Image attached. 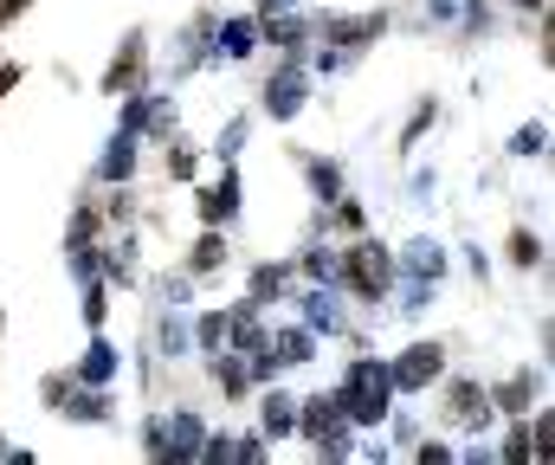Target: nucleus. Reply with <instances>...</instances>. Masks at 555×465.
<instances>
[{"label":"nucleus","instance_id":"f257e3e1","mask_svg":"<svg viewBox=\"0 0 555 465\" xmlns=\"http://www.w3.org/2000/svg\"><path fill=\"white\" fill-rule=\"evenodd\" d=\"M330 401L343 408L349 427H382V421H395V382H388V362H382V356H356V362L343 369V382H336Z\"/></svg>","mask_w":555,"mask_h":465},{"label":"nucleus","instance_id":"f03ea898","mask_svg":"<svg viewBox=\"0 0 555 465\" xmlns=\"http://www.w3.org/2000/svg\"><path fill=\"white\" fill-rule=\"evenodd\" d=\"M336 285H343L349 298H362V305H382L388 285H395V246L356 240V246L343 253V266H336Z\"/></svg>","mask_w":555,"mask_h":465},{"label":"nucleus","instance_id":"7ed1b4c3","mask_svg":"<svg viewBox=\"0 0 555 465\" xmlns=\"http://www.w3.org/2000/svg\"><path fill=\"white\" fill-rule=\"evenodd\" d=\"M297 434H304L323 460H349V453H356V434H349V421H343V408H336L330 395L297 401Z\"/></svg>","mask_w":555,"mask_h":465},{"label":"nucleus","instance_id":"20e7f679","mask_svg":"<svg viewBox=\"0 0 555 465\" xmlns=\"http://www.w3.org/2000/svg\"><path fill=\"white\" fill-rule=\"evenodd\" d=\"M201 440H207V427H201V414H194V408H175V414L149 421V434H142L149 460H162V465L201 460Z\"/></svg>","mask_w":555,"mask_h":465},{"label":"nucleus","instance_id":"39448f33","mask_svg":"<svg viewBox=\"0 0 555 465\" xmlns=\"http://www.w3.org/2000/svg\"><path fill=\"white\" fill-rule=\"evenodd\" d=\"M439 375H446V343H439V336H420V343H408V349L388 362L395 395H426Z\"/></svg>","mask_w":555,"mask_h":465},{"label":"nucleus","instance_id":"423d86ee","mask_svg":"<svg viewBox=\"0 0 555 465\" xmlns=\"http://www.w3.org/2000/svg\"><path fill=\"white\" fill-rule=\"evenodd\" d=\"M304 104H310V65L291 52V59H278L272 78H266V117L291 124V117H304Z\"/></svg>","mask_w":555,"mask_h":465},{"label":"nucleus","instance_id":"0eeeda50","mask_svg":"<svg viewBox=\"0 0 555 465\" xmlns=\"http://www.w3.org/2000/svg\"><path fill=\"white\" fill-rule=\"evenodd\" d=\"M446 382V375H439ZM439 421L446 427H465V434H485L498 414H491V395H485V382H472V375H459V382H446V395H439Z\"/></svg>","mask_w":555,"mask_h":465},{"label":"nucleus","instance_id":"6e6552de","mask_svg":"<svg viewBox=\"0 0 555 465\" xmlns=\"http://www.w3.org/2000/svg\"><path fill=\"white\" fill-rule=\"evenodd\" d=\"M142 78H149V33H124V46H117V59L104 65V78H98V91L104 98H124V91H142Z\"/></svg>","mask_w":555,"mask_h":465},{"label":"nucleus","instance_id":"1a4fd4ad","mask_svg":"<svg viewBox=\"0 0 555 465\" xmlns=\"http://www.w3.org/2000/svg\"><path fill=\"white\" fill-rule=\"evenodd\" d=\"M388 33V13H323L317 20V39L336 46V52H362Z\"/></svg>","mask_w":555,"mask_h":465},{"label":"nucleus","instance_id":"9d476101","mask_svg":"<svg viewBox=\"0 0 555 465\" xmlns=\"http://www.w3.org/2000/svg\"><path fill=\"white\" fill-rule=\"evenodd\" d=\"M543 388H550V375H543V369H517V375H504V382H498V388H485V395H491V414L524 421L530 408H543Z\"/></svg>","mask_w":555,"mask_h":465},{"label":"nucleus","instance_id":"9b49d317","mask_svg":"<svg viewBox=\"0 0 555 465\" xmlns=\"http://www.w3.org/2000/svg\"><path fill=\"white\" fill-rule=\"evenodd\" d=\"M240 201H246L240 168H233V162H220V181L194 194V214H201V227H227V220H240Z\"/></svg>","mask_w":555,"mask_h":465},{"label":"nucleus","instance_id":"f8f14e48","mask_svg":"<svg viewBox=\"0 0 555 465\" xmlns=\"http://www.w3.org/2000/svg\"><path fill=\"white\" fill-rule=\"evenodd\" d=\"M253 52H259V20H253V13H227V20H214V59L240 65V59H253Z\"/></svg>","mask_w":555,"mask_h":465},{"label":"nucleus","instance_id":"ddd939ff","mask_svg":"<svg viewBox=\"0 0 555 465\" xmlns=\"http://www.w3.org/2000/svg\"><path fill=\"white\" fill-rule=\"evenodd\" d=\"M72 375H78V382H85V388H111V382H117V375H124V349H117V343H111V336H91V343H85V356H78V369H72Z\"/></svg>","mask_w":555,"mask_h":465},{"label":"nucleus","instance_id":"4468645a","mask_svg":"<svg viewBox=\"0 0 555 465\" xmlns=\"http://www.w3.org/2000/svg\"><path fill=\"white\" fill-rule=\"evenodd\" d=\"M297 310H304V330H310V336H343V330H349L343 298H336L330 285H310V292L297 298Z\"/></svg>","mask_w":555,"mask_h":465},{"label":"nucleus","instance_id":"2eb2a0df","mask_svg":"<svg viewBox=\"0 0 555 465\" xmlns=\"http://www.w3.org/2000/svg\"><path fill=\"white\" fill-rule=\"evenodd\" d=\"M253 20H259V13H253ZM259 39H272L278 52H304V46L317 39V20H304L297 7H291V13H266V20H259Z\"/></svg>","mask_w":555,"mask_h":465},{"label":"nucleus","instance_id":"dca6fc26","mask_svg":"<svg viewBox=\"0 0 555 465\" xmlns=\"http://www.w3.org/2000/svg\"><path fill=\"white\" fill-rule=\"evenodd\" d=\"M266 356H272L278 369H310V362H317V336H310L304 323H284V330L266 336Z\"/></svg>","mask_w":555,"mask_h":465},{"label":"nucleus","instance_id":"f3484780","mask_svg":"<svg viewBox=\"0 0 555 465\" xmlns=\"http://www.w3.org/2000/svg\"><path fill=\"white\" fill-rule=\"evenodd\" d=\"M395 272H408V279H446V246L433 240V233H420V240H408L401 253H395Z\"/></svg>","mask_w":555,"mask_h":465},{"label":"nucleus","instance_id":"a211bd4d","mask_svg":"<svg viewBox=\"0 0 555 465\" xmlns=\"http://www.w3.org/2000/svg\"><path fill=\"white\" fill-rule=\"evenodd\" d=\"M207 375H214V388H220L227 401H246V395H253V369H246L240 349H214V356H207Z\"/></svg>","mask_w":555,"mask_h":465},{"label":"nucleus","instance_id":"6ab92c4d","mask_svg":"<svg viewBox=\"0 0 555 465\" xmlns=\"http://www.w3.org/2000/svg\"><path fill=\"white\" fill-rule=\"evenodd\" d=\"M137 150H142L137 130H117V137L104 143V155H98V181H111V188H117V181H130V175H137V162H142Z\"/></svg>","mask_w":555,"mask_h":465},{"label":"nucleus","instance_id":"aec40b11","mask_svg":"<svg viewBox=\"0 0 555 465\" xmlns=\"http://www.w3.org/2000/svg\"><path fill=\"white\" fill-rule=\"evenodd\" d=\"M59 421H78V427H104L111 421V388H72L65 395V408H59Z\"/></svg>","mask_w":555,"mask_h":465},{"label":"nucleus","instance_id":"412c9836","mask_svg":"<svg viewBox=\"0 0 555 465\" xmlns=\"http://www.w3.org/2000/svg\"><path fill=\"white\" fill-rule=\"evenodd\" d=\"M227 259H233V253H227V233L207 227V233L188 246V279H214V272H227Z\"/></svg>","mask_w":555,"mask_h":465},{"label":"nucleus","instance_id":"4be33fe9","mask_svg":"<svg viewBox=\"0 0 555 465\" xmlns=\"http://www.w3.org/2000/svg\"><path fill=\"white\" fill-rule=\"evenodd\" d=\"M155 349H162V362H181L188 349H194V336H188V310H168L155 317Z\"/></svg>","mask_w":555,"mask_h":465},{"label":"nucleus","instance_id":"5701e85b","mask_svg":"<svg viewBox=\"0 0 555 465\" xmlns=\"http://www.w3.org/2000/svg\"><path fill=\"white\" fill-rule=\"evenodd\" d=\"M259 434H266V440H291V434H297V401H291V395H266V401H259Z\"/></svg>","mask_w":555,"mask_h":465},{"label":"nucleus","instance_id":"b1692460","mask_svg":"<svg viewBox=\"0 0 555 465\" xmlns=\"http://www.w3.org/2000/svg\"><path fill=\"white\" fill-rule=\"evenodd\" d=\"M98 233H104V214H98V201H78V207H72V227H65V253H85V246H98Z\"/></svg>","mask_w":555,"mask_h":465},{"label":"nucleus","instance_id":"393cba45","mask_svg":"<svg viewBox=\"0 0 555 465\" xmlns=\"http://www.w3.org/2000/svg\"><path fill=\"white\" fill-rule=\"evenodd\" d=\"M304 181H310V194H317L323 207L343 194V168H336V162H323V155H304Z\"/></svg>","mask_w":555,"mask_h":465},{"label":"nucleus","instance_id":"a878e982","mask_svg":"<svg viewBox=\"0 0 555 465\" xmlns=\"http://www.w3.org/2000/svg\"><path fill=\"white\" fill-rule=\"evenodd\" d=\"M297 266H304V279H310V285H336V266H343V253L317 240V246H304V259H297Z\"/></svg>","mask_w":555,"mask_h":465},{"label":"nucleus","instance_id":"bb28decb","mask_svg":"<svg viewBox=\"0 0 555 465\" xmlns=\"http://www.w3.org/2000/svg\"><path fill=\"white\" fill-rule=\"evenodd\" d=\"M188 336H194V349H201V356L227 349V310H201V317L188 323Z\"/></svg>","mask_w":555,"mask_h":465},{"label":"nucleus","instance_id":"cd10ccee","mask_svg":"<svg viewBox=\"0 0 555 465\" xmlns=\"http://www.w3.org/2000/svg\"><path fill=\"white\" fill-rule=\"evenodd\" d=\"M142 137H149V143H168V137H175V98H155V91H149V111H142Z\"/></svg>","mask_w":555,"mask_h":465},{"label":"nucleus","instance_id":"c85d7f7f","mask_svg":"<svg viewBox=\"0 0 555 465\" xmlns=\"http://www.w3.org/2000/svg\"><path fill=\"white\" fill-rule=\"evenodd\" d=\"M284 285H291V266H259L246 298H253V305H278V298H284Z\"/></svg>","mask_w":555,"mask_h":465},{"label":"nucleus","instance_id":"c756f323","mask_svg":"<svg viewBox=\"0 0 555 465\" xmlns=\"http://www.w3.org/2000/svg\"><path fill=\"white\" fill-rule=\"evenodd\" d=\"M162 168H168V181H194V168H201V150H194V143H181V137H168V155H162Z\"/></svg>","mask_w":555,"mask_h":465},{"label":"nucleus","instance_id":"7c9ffc66","mask_svg":"<svg viewBox=\"0 0 555 465\" xmlns=\"http://www.w3.org/2000/svg\"><path fill=\"white\" fill-rule=\"evenodd\" d=\"M511 266H524V272H543V233L517 227V233H511Z\"/></svg>","mask_w":555,"mask_h":465},{"label":"nucleus","instance_id":"2f4dec72","mask_svg":"<svg viewBox=\"0 0 555 465\" xmlns=\"http://www.w3.org/2000/svg\"><path fill=\"white\" fill-rule=\"evenodd\" d=\"M78 317H85L91 330L111 317V285H104V279H85V310H78Z\"/></svg>","mask_w":555,"mask_h":465},{"label":"nucleus","instance_id":"473e14b6","mask_svg":"<svg viewBox=\"0 0 555 465\" xmlns=\"http://www.w3.org/2000/svg\"><path fill=\"white\" fill-rule=\"evenodd\" d=\"M433 124H439V98H420V111L408 117V130H401V150H414V143L426 137V130H433Z\"/></svg>","mask_w":555,"mask_h":465},{"label":"nucleus","instance_id":"72a5a7b5","mask_svg":"<svg viewBox=\"0 0 555 465\" xmlns=\"http://www.w3.org/2000/svg\"><path fill=\"white\" fill-rule=\"evenodd\" d=\"M543 150H550V130H543V124H524V130L511 137V155H517V162H537Z\"/></svg>","mask_w":555,"mask_h":465},{"label":"nucleus","instance_id":"f704fd0d","mask_svg":"<svg viewBox=\"0 0 555 465\" xmlns=\"http://www.w3.org/2000/svg\"><path fill=\"white\" fill-rule=\"evenodd\" d=\"M98 214H104V227H130V220H137V194H130V188L117 181V194H111V201H104Z\"/></svg>","mask_w":555,"mask_h":465},{"label":"nucleus","instance_id":"c9c22d12","mask_svg":"<svg viewBox=\"0 0 555 465\" xmlns=\"http://www.w3.org/2000/svg\"><path fill=\"white\" fill-rule=\"evenodd\" d=\"M524 421H530V414H524ZM550 447H555V414L537 408V421H530V453H537V460H550Z\"/></svg>","mask_w":555,"mask_h":465},{"label":"nucleus","instance_id":"e433bc0d","mask_svg":"<svg viewBox=\"0 0 555 465\" xmlns=\"http://www.w3.org/2000/svg\"><path fill=\"white\" fill-rule=\"evenodd\" d=\"M72 388H78V375H46V382H39V401H46V408H52V414H59V408H65V395H72Z\"/></svg>","mask_w":555,"mask_h":465},{"label":"nucleus","instance_id":"4c0bfd02","mask_svg":"<svg viewBox=\"0 0 555 465\" xmlns=\"http://www.w3.org/2000/svg\"><path fill=\"white\" fill-rule=\"evenodd\" d=\"M240 150H246V117H233V124L220 130V143H214V155H220V162H233Z\"/></svg>","mask_w":555,"mask_h":465},{"label":"nucleus","instance_id":"58836bf2","mask_svg":"<svg viewBox=\"0 0 555 465\" xmlns=\"http://www.w3.org/2000/svg\"><path fill=\"white\" fill-rule=\"evenodd\" d=\"M155 292H162V305H188V298H194V279H188V272H168Z\"/></svg>","mask_w":555,"mask_h":465},{"label":"nucleus","instance_id":"ea45409f","mask_svg":"<svg viewBox=\"0 0 555 465\" xmlns=\"http://www.w3.org/2000/svg\"><path fill=\"white\" fill-rule=\"evenodd\" d=\"M266 447H272V440H266V434H246V440H233V460L259 465V460H266Z\"/></svg>","mask_w":555,"mask_h":465},{"label":"nucleus","instance_id":"a19ab883","mask_svg":"<svg viewBox=\"0 0 555 465\" xmlns=\"http://www.w3.org/2000/svg\"><path fill=\"white\" fill-rule=\"evenodd\" d=\"M446 460H452L446 440H420V465H446Z\"/></svg>","mask_w":555,"mask_h":465},{"label":"nucleus","instance_id":"79ce46f5","mask_svg":"<svg viewBox=\"0 0 555 465\" xmlns=\"http://www.w3.org/2000/svg\"><path fill=\"white\" fill-rule=\"evenodd\" d=\"M20 78H26V72H20V59H7V65H0V98H7V91H13Z\"/></svg>","mask_w":555,"mask_h":465},{"label":"nucleus","instance_id":"37998d69","mask_svg":"<svg viewBox=\"0 0 555 465\" xmlns=\"http://www.w3.org/2000/svg\"><path fill=\"white\" fill-rule=\"evenodd\" d=\"M291 7H297V0H259V20H266V13H291Z\"/></svg>","mask_w":555,"mask_h":465},{"label":"nucleus","instance_id":"c03bdc74","mask_svg":"<svg viewBox=\"0 0 555 465\" xmlns=\"http://www.w3.org/2000/svg\"><path fill=\"white\" fill-rule=\"evenodd\" d=\"M511 7H524V13H543V7H550V0H511Z\"/></svg>","mask_w":555,"mask_h":465},{"label":"nucleus","instance_id":"a18cd8bd","mask_svg":"<svg viewBox=\"0 0 555 465\" xmlns=\"http://www.w3.org/2000/svg\"><path fill=\"white\" fill-rule=\"evenodd\" d=\"M0 26H7V13H0Z\"/></svg>","mask_w":555,"mask_h":465},{"label":"nucleus","instance_id":"49530a36","mask_svg":"<svg viewBox=\"0 0 555 465\" xmlns=\"http://www.w3.org/2000/svg\"><path fill=\"white\" fill-rule=\"evenodd\" d=\"M0 330H7V317H0Z\"/></svg>","mask_w":555,"mask_h":465}]
</instances>
